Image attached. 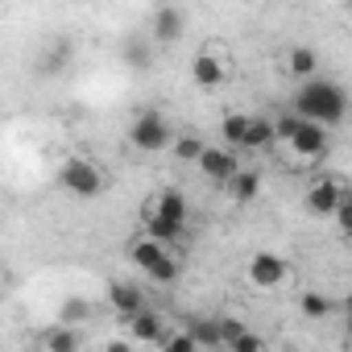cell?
<instances>
[{
  "label": "cell",
  "instance_id": "obj_1",
  "mask_svg": "<svg viewBox=\"0 0 352 352\" xmlns=\"http://www.w3.org/2000/svg\"><path fill=\"white\" fill-rule=\"evenodd\" d=\"M290 112L298 120L319 124V129H336L348 116V87L336 83V79H327V75H315V79H307L294 91V108Z\"/></svg>",
  "mask_w": 352,
  "mask_h": 352
},
{
  "label": "cell",
  "instance_id": "obj_2",
  "mask_svg": "<svg viewBox=\"0 0 352 352\" xmlns=\"http://www.w3.org/2000/svg\"><path fill=\"white\" fill-rule=\"evenodd\" d=\"M187 220H191L187 195L174 191V187H166V191L149 195V204H145V232H141V236H149V241H157V245L170 249V245L183 241Z\"/></svg>",
  "mask_w": 352,
  "mask_h": 352
},
{
  "label": "cell",
  "instance_id": "obj_3",
  "mask_svg": "<svg viewBox=\"0 0 352 352\" xmlns=\"http://www.w3.org/2000/svg\"><path fill=\"white\" fill-rule=\"evenodd\" d=\"M129 261H133V265H141V274H149V278H153V282H162V286L179 282V274H183L179 257H174L166 245L149 241V236H137V241L129 245Z\"/></svg>",
  "mask_w": 352,
  "mask_h": 352
},
{
  "label": "cell",
  "instance_id": "obj_4",
  "mask_svg": "<svg viewBox=\"0 0 352 352\" xmlns=\"http://www.w3.org/2000/svg\"><path fill=\"white\" fill-rule=\"evenodd\" d=\"M58 187L75 199H96L104 191V174L91 157H67L63 170H58Z\"/></svg>",
  "mask_w": 352,
  "mask_h": 352
},
{
  "label": "cell",
  "instance_id": "obj_5",
  "mask_svg": "<svg viewBox=\"0 0 352 352\" xmlns=\"http://www.w3.org/2000/svg\"><path fill=\"white\" fill-rule=\"evenodd\" d=\"M170 141H174V129H170V124H166V116H162V112H153V108H145V112L129 124V145H133V149H141V153L170 149Z\"/></svg>",
  "mask_w": 352,
  "mask_h": 352
},
{
  "label": "cell",
  "instance_id": "obj_6",
  "mask_svg": "<svg viewBox=\"0 0 352 352\" xmlns=\"http://www.w3.org/2000/svg\"><path fill=\"white\" fill-rule=\"evenodd\" d=\"M195 166H199V174H204L208 183H220V187H228L232 174L241 170L236 153L232 149H220V145H204V153L195 157Z\"/></svg>",
  "mask_w": 352,
  "mask_h": 352
},
{
  "label": "cell",
  "instance_id": "obj_7",
  "mask_svg": "<svg viewBox=\"0 0 352 352\" xmlns=\"http://www.w3.org/2000/svg\"><path fill=\"white\" fill-rule=\"evenodd\" d=\"M245 274H249V282H253L257 290H278V286L286 282V274H290V270H286V257H278V253H265V249H261V253H253V257H249V270H245Z\"/></svg>",
  "mask_w": 352,
  "mask_h": 352
},
{
  "label": "cell",
  "instance_id": "obj_8",
  "mask_svg": "<svg viewBox=\"0 0 352 352\" xmlns=\"http://www.w3.org/2000/svg\"><path fill=\"white\" fill-rule=\"evenodd\" d=\"M149 42H157V46H174L183 34H187V13L183 9H174V5H162V9H153V21H149Z\"/></svg>",
  "mask_w": 352,
  "mask_h": 352
},
{
  "label": "cell",
  "instance_id": "obj_9",
  "mask_svg": "<svg viewBox=\"0 0 352 352\" xmlns=\"http://www.w3.org/2000/svg\"><path fill=\"white\" fill-rule=\"evenodd\" d=\"M191 79H195V87H204V91H216V87H224V79H228V67H224V58H220V54L204 50V54H195V63H191Z\"/></svg>",
  "mask_w": 352,
  "mask_h": 352
},
{
  "label": "cell",
  "instance_id": "obj_10",
  "mask_svg": "<svg viewBox=\"0 0 352 352\" xmlns=\"http://www.w3.org/2000/svg\"><path fill=\"white\" fill-rule=\"evenodd\" d=\"M298 157H323L327 153V129H319V124H311V120H298V129H294V137L286 141Z\"/></svg>",
  "mask_w": 352,
  "mask_h": 352
},
{
  "label": "cell",
  "instance_id": "obj_11",
  "mask_svg": "<svg viewBox=\"0 0 352 352\" xmlns=\"http://www.w3.org/2000/svg\"><path fill=\"white\" fill-rule=\"evenodd\" d=\"M340 199H344V183H336V179H319V183L307 191V212H311V216H331Z\"/></svg>",
  "mask_w": 352,
  "mask_h": 352
},
{
  "label": "cell",
  "instance_id": "obj_12",
  "mask_svg": "<svg viewBox=\"0 0 352 352\" xmlns=\"http://www.w3.org/2000/svg\"><path fill=\"white\" fill-rule=\"evenodd\" d=\"M129 336H133L137 344H162V340H166V319H162L157 311H137V315L129 319Z\"/></svg>",
  "mask_w": 352,
  "mask_h": 352
},
{
  "label": "cell",
  "instance_id": "obj_13",
  "mask_svg": "<svg viewBox=\"0 0 352 352\" xmlns=\"http://www.w3.org/2000/svg\"><path fill=\"white\" fill-rule=\"evenodd\" d=\"M108 302H112V311H116L120 319H133L137 311H145L141 290H137L133 282H112V286H108Z\"/></svg>",
  "mask_w": 352,
  "mask_h": 352
},
{
  "label": "cell",
  "instance_id": "obj_14",
  "mask_svg": "<svg viewBox=\"0 0 352 352\" xmlns=\"http://www.w3.org/2000/svg\"><path fill=\"white\" fill-rule=\"evenodd\" d=\"M228 195H232V204H253L261 195V174L253 166H241L232 174V183H228Z\"/></svg>",
  "mask_w": 352,
  "mask_h": 352
},
{
  "label": "cell",
  "instance_id": "obj_15",
  "mask_svg": "<svg viewBox=\"0 0 352 352\" xmlns=\"http://www.w3.org/2000/svg\"><path fill=\"white\" fill-rule=\"evenodd\" d=\"M286 71H290L294 79H302V83H307V79H315V75H319V54H315L311 46H294V50L286 54Z\"/></svg>",
  "mask_w": 352,
  "mask_h": 352
},
{
  "label": "cell",
  "instance_id": "obj_16",
  "mask_svg": "<svg viewBox=\"0 0 352 352\" xmlns=\"http://www.w3.org/2000/svg\"><path fill=\"white\" fill-rule=\"evenodd\" d=\"M42 352H79V331L75 327H63V323L46 327L42 331Z\"/></svg>",
  "mask_w": 352,
  "mask_h": 352
},
{
  "label": "cell",
  "instance_id": "obj_17",
  "mask_svg": "<svg viewBox=\"0 0 352 352\" xmlns=\"http://www.w3.org/2000/svg\"><path fill=\"white\" fill-rule=\"evenodd\" d=\"M120 54H124V63H129L133 71H145V67H149V58H153V42H149L145 34H133V38H124Z\"/></svg>",
  "mask_w": 352,
  "mask_h": 352
},
{
  "label": "cell",
  "instance_id": "obj_18",
  "mask_svg": "<svg viewBox=\"0 0 352 352\" xmlns=\"http://www.w3.org/2000/svg\"><path fill=\"white\" fill-rule=\"evenodd\" d=\"M265 145H274V124L265 116H249L245 137H241V149H265Z\"/></svg>",
  "mask_w": 352,
  "mask_h": 352
},
{
  "label": "cell",
  "instance_id": "obj_19",
  "mask_svg": "<svg viewBox=\"0 0 352 352\" xmlns=\"http://www.w3.org/2000/svg\"><path fill=\"white\" fill-rule=\"evenodd\" d=\"M87 319H91V302L87 298H79V294L63 298V311H58V323L63 327H75L79 331V323H87Z\"/></svg>",
  "mask_w": 352,
  "mask_h": 352
},
{
  "label": "cell",
  "instance_id": "obj_20",
  "mask_svg": "<svg viewBox=\"0 0 352 352\" xmlns=\"http://www.w3.org/2000/svg\"><path fill=\"white\" fill-rule=\"evenodd\" d=\"M187 336L195 340V348H220V327H216V319H191Z\"/></svg>",
  "mask_w": 352,
  "mask_h": 352
},
{
  "label": "cell",
  "instance_id": "obj_21",
  "mask_svg": "<svg viewBox=\"0 0 352 352\" xmlns=\"http://www.w3.org/2000/svg\"><path fill=\"white\" fill-rule=\"evenodd\" d=\"M245 124H249V116H245V112H228V116H220V137H224V149L241 145Z\"/></svg>",
  "mask_w": 352,
  "mask_h": 352
},
{
  "label": "cell",
  "instance_id": "obj_22",
  "mask_svg": "<svg viewBox=\"0 0 352 352\" xmlns=\"http://www.w3.org/2000/svg\"><path fill=\"white\" fill-rule=\"evenodd\" d=\"M298 307H302V315H307V319H327L336 302H331L327 294H319V290H307V294L298 298Z\"/></svg>",
  "mask_w": 352,
  "mask_h": 352
},
{
  "label": "cell",
  "instance_id": "obj_23",
  "mask_svg": "<svg viewBox=\"0 0 352 352\" xmlns=\"http://www.w3.org/2000/svg\"><path fill=\"white\" fill-rule=\"evenodd\" d=\"M216 327H220V348H228V344L249 327V323H245V319H236V315H216Z\"/></svg>",
  "mask_w": 352,
  "mask_h": 352
},
{
  "label": "cell",
  "instance_id": "obj_24",
  "mask_svg": "<svg viewBox=\"0 0 352 352\" xmlns=\"http://www.w3.org/2000/svg\"><path fill=\"white\" fill-rule=\"evenodd\" d=\"M170 145H174V153H179L183 162H195V157L204 153V141H199L195 133H183V137H174Z\"/></svg>",
  "mask_w": 352,
  "mask_h": 352
},
{
  "label": "cell",
  "instance_id": "obj_25",
  "mask_svg": "<svg viewBox=\"0 0 352 352\" xmlns=\"http://www.w3.org/2000/svg\"><path fill=\"white\" fill-rule=\"evenodd\" d=\"M228 352H265V340H261L253 327H245V331L228 344Z\"/></svg>",
  "mask_w": 352,
  "mask_h": 352
},
{
  "label": "cell",
  "instance_id": "obj_26",
  "mask_svg": "<svg viewBox=\"0 0 352 352\" xmlns=\"http://www.w3.org/2000/svg\"><path fill=\"white\" fill-rule=\"evenodd\" d=\"M157 352H199V348H195V340H191L187 331H174V336H166V340L157 344Z\"/></svg>",
  "mask_w": 352,
  "mask_h": 352
},
{
  "label": "cell",
  "instance_id": "obj_27",
  "mask_svg": "<svg viewBox=\"0 0 352 352\" xmlns=\"http://www.w3.org/2000/svg\"><path fill=\"white\" fill-rule=\"evenodd\" d=\"M274 124V141H290L294 137V129H298V116L294 112H286V116H278V120H270Z\"/></svg>",
  "mask_w": 352,
  "mask_h": 352
},
{
  "label": "cell",
  "instance_id": "obj_28",
  "mask_svg": "<svg viewBox=\"0 0 352 352\" xmlns=\"http://www.w3.org/2000/svg\"><path fill=\"white\" fill-rule=\"evenodd\" d=\"M331 216H336L340 232H352V195H348V191H344V199L336 204V212H331Z\"/></svg>",
  "mask_w": 352,
  "mask_h": 352
},
{
  "label": "cell",
  "instance_id": "obj_29",
  "mask_svg": "<svg viewBox=\"0 0 352 352\" xmlns=\"http://www.w3.org/2000/svg\"><path fill=\"white\" fill-rule=\"evenodd\" d=\"M104 352H133V348H129L124 340H108V348H104Z\"/></svg>",
  "mask_w": 352,
  "mask_h": 352
},
{
  "label": "cell",
  "instance_id": "obj_30",
  "mask_svg": "<svg viewBox=\"0 0 352 352\" xmlns=\"http://www.w3.org/2000/svg\"><path fill=\"white\" fill-rule=\"evenodd\" d=\"M0 302H5V286H0Z\"/></svg>",
  "mask_w": 352,
  "mask_h": 352
}]
</instances>
